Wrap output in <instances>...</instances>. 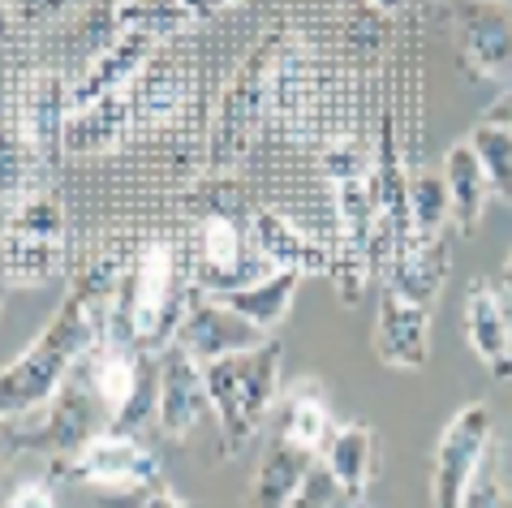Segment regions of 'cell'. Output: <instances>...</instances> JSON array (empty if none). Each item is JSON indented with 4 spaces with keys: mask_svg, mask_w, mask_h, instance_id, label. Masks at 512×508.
I'll list each match as a JSON object with an SVG mask.
<instances>
[{
    "mask_svg": "<svg viewBox=\"0 0 512 508\" xmlns=\"http://www.w3.org/2000/svg\"><path fill=\"white\" fill-rule=\"evenodd\" d=\"M69 0H9V9H13V22H52L56 13H65Z\"/></svg>",
    "mask_w": 512,
    "mask_h": 508,
    "instance_id": "obj_34",
    "label": "cell"
},
{
    "mask_svg": "<svg viewBox=\"0 0 512 508\" xmlns=\"http://www.w3.org/2000/svg\"><path fill=\"white\" fill-rule=\"evenodd\" d=\"M211 5H216V9H224V5H237V0H211Z\"/></svg>",
    "mask_w": 512,
    "mask_h": 508,
    "instance_id": "obj_40",
    "label": "cell"
},
{
    "mask_svg": "<svg viewBox=\"0 0 512 508\" xmlns=\"http://www.w3.org/2000/svg\"><path fill=\"white\" fill-rule=\"evenodd\" d=\"M375 362L388 371H422L431 358V306L409 302L396 289H379V310L371 328Z\"/></svg>",
    "mask_w": 512,
    "mask_h": 508,
    "instance_id": "obj_11",
    "label": "cell"
},
{
    "mask_svg": "<svg viewBox=\"0 0 512 508\" xmlns=\"http://www.w3.org/2000/svg\"><path fill=\"white\" fill-rule=\"evenodd\" d=\"M250 242L272 267H293V272H302V276L332 272L327 246H319L315 237H306L297 224L276 216V211H259V216L250 220Z\"/></svg>",
    "mask_w": 512,
    "mask_h": 508,
    "instance_id": "obj_17",
    "label": "cell"
},
{
    "mask_svg": "<svg viewBox=\"0 0 512 508\" xmlns=\"http://www.w3.org/2000/svg\"><path fill=\"white\" fill-rule=\"evenodd\" d=\"M280 39H263L259 48L246 56V65L237 69V78L229 82L211 125V168H233L241 155L250 151L254 134L267 117L276 91V69H280Z\"/></svg>",
    "mask_w": 512,
    "mask_h": 508,
    "instance_id": "obj_4",
    "label": "cell"
},
{
    "mask_svg": "<svg viewBox=\"0 0 512 508\" xmlns=\"http://www.w3.org/2000/svg\"><path fill=\"white\" fill-rule=\"evenodd\" d=\"M461 508H512L508 491H504V478H500V453L495 444L482 453L474 478H469L465 496H461Z\"/></svg>",
    "mask_w": 512,
    "mask_h": 508,
    "instance_id": "obj_29",
    "label": "cell"
},
{
    "mask_svg": "<svg viewBox=\"0 0 512 508\" xmlns=\"http://www.w3.org/2000/svg\"><path fill=\"white\" fill-rule=\"evenodd\" d=\"M130 121H134V108H130V100H125V91L104 95L99 104L78 108V112H69V117H65V147L69 151L112 147Z\"/></svg>",
    "mask_w": 512,
    "mask_h": 508,
    "instance_id": "obj_23",
    "label": "cell"
},
{
    "mask_svg": "<svg viewBox=\"0 0 512 508\" xmlns=\"http://www.w3.org/2000/svg\"><path fill=\"white\" fill-rule=\"evenodd\" d=\"M263 341H267V332H259L250 319H241L237 310H229L207 289H190L186 310H181L177 332H173V345L194 354L203 366L224 354H237V349L263 345Z\"/></svg>",
    "mask_w": 512,
    "mask_h": 508,
    "instance_id": "obj_9",
    "label": "cell"
},
{
    "mask_svg": "<svg viewBox=\"0 0 512 508\" xmlns=\"http://www.w3.org/2000/svg\"><path fill=\"white\" fill-rule=\"evenodd\" d=\"M155 48H160V39L138 35V31H121V35L112 39V44L87 65V74H82L74 87H69V112L91 108V104L104 100V95H117V91H125V87H134L138 74L151 65Z\"/></svg>",
    "mask_w": 512,
    "mask_h": 508,
    "instance_id": "obj_15",
    "label": "cell"
},
{
    "mask_svg": "<svg viewBox=\"0 0 512 508\" xmlns=\"http://www.w3.org/2000/svg\"><path fill=\"white\" fill-rule=\"evenodd\" d=\"M315 461L319 457L306 453V448L272 440V448H267L263 461H259V470H254L246 508H289V500L297 496V487H302V478L315 470Z\"/></svg>",
    "mask_w": 512,
    "mask_h": 508,
    "instance_id": "obj_22",
    "label": "cell"
},
{
    "mask_svg": "<svg viewBox=\"0 0 512 508\" xmlns=\"http://www.w3.org/2000/svg\"><path fill=\"white\" fill-rule=\"evenodd\" d=\"M108 431V409L95 397V384L87 375V362H78L61 392L39 409V422H31V453L44 457H74L82 444Z\"/></svg>",
    "mask_w": 512,
    "mask_h": 508,
    "instance_id": "obj_6",
    "label": "cell"
},
{
    "mask_svg": "<svg viewBox=\"0 0 512 508\" xmlns=\"http://www.w3.org/2000/svg\"><path fill=\"white\" fill-rule=\"evenodd\" d=\"M272 414H276V440L306 448V453H315V457H323L327 440H332L340 427L332 414V397H327L323 379H315V375H302V379H293L289 388H280Z\"/></svg>",
    "mask_w": 512,
    "mask_h": 508,
    "instance_id": "obj_14",
    "label": "cell"
},
{
    "mask_svg": "<svg viewBox=\"0 0 512 508\" xmlns=\"http://www.w3.org/2000/svg\"><path fill=\"white\" fill-rule=\"evenodd\" d=\"M117 280L121 276L112 263H95L69 289V298L44 323V332L9 366H0V418H31L61 392L69 371L108 336Z\"/></svg>",
    "mask_w": 512,
    "mask_h": 508,
    "instance_id": "obj_1",
    "label": "cell"
},
{
    "mask_svg": "<svg viewBox=\"0 0 512 508\" xmlns=\"http://www.w3.org/2000/svg\"><path fill=\"white\" fill-rule=\"evenodd\" d=\"M9 26H13V9H9V0H0V39L9 35Z\"/></svg>",
    "mask_w": 512,
    "mask_h": 508,
    "instance_id": "obj_36",
    "label": "cell"
},
{
    "mask_svg": "<svg viewBox=\"0 0 512 508\" xmlns=\"http://www.w3.org/2000/svg\"><path fill=\"white\" fill-rule=\"evenodd\" d=\"M5 298H9V280L0 276V310H5Z\"/></svg>",
    "mask_w": 512,
    "mask_h": 508,
    "instance_id": "obj_39",
    "label": "cell"
},
{
    "mask_svg": "<svg viewBox=\"0 0 512 508\" xmlns=\"http://www.w3.org/2000/svg\"><path fill=\"white\" fill-rule=\"evenodd\" d=\"M482 121H491V125H500V130H508L512 134V87L500 95V100H495L487 112H482Z\"/></svg>",
    "mask_w": 512,
    "mask_h": 508,
    "instance_id": "obj_35",
    "label": "cell"
},
{
    "mask_svg": "<svg viewBox=\"0 0 512 508\" xmlns=\"http://www.w3.org/2000/svg\"><path fill=\"white\" fill-rule=\"evenodd\" d=\"M186 298L190 293L177 289L173 246H164V242L142 246L138 259L121 272L117 293H112L108 336L121 345L160 354V349L173 345V332H177L181 310H186Z\"/></svg>",
    "mask_w": 512,
    "mask_h": 508,
    "instance_id": "obj_3",
    "label": "cell"
},
{
    "mask_svg": "<svg viewBox=\"0 0 512 508\" xmlns=\"http://www.w3.org/2000/svg\"><path fill=\"white\" fill-rule=\"evenodd\" d=\"M469 147L478 151L482 168H487L491 194H500V199L512 203V134L491 121H478L474 130H469Z\"/></svg>",
    "mask_w": 512,
    "mask_h": 508,
    "instance_id": "obj_27",
    "label": "cell"
},
{
    "mask_svg": "<svg viewBox=\"0 0 512 508\" xmlns=\"http://www.w3.org/2000/svg\"><path fill=\"white\" fill-rule=\"evenodd\" d=\"M65 233H31V229H13L5 220L0 233V276L9 285H48L61 267L65 254Z\"/></svg>",
    "mask_w": 512,
    "mask_h": 508,
    "instance_id": "obj_20",
    "label": "cell"
},
{
    "mask_svg": "<svg viewBox=\"0 0 512 508\" xmlns=\"http://www.w3.org/2000/svg\"><path fill=\"white\" fill-rule=\"evenodd\" d=\"M35 147L26 143V134H0V194H26L31 190V168H35Z\"/></svg>",
    "mask_w": 512,
    "mask_h": 508,
    "instance_id": "obj_28",
    "label": "cell"
},
{
    "mask_svg": "<svg viewBox=\"0 0 512 508\" xmlns=\"http://www.w3.org/2000/svg\"><path fill=\"white\" fill-rule=\"evenodd\" d=\"M495 444V422L482 401L461 405L431 453V504L435 508H461V496L474 478L482 453Z\"/></svg>",
    "mask_w": 512,
    "mask_h": 508,
    "instance_id": "obj_7",
    "label": "cell"
},
{
    "mask_svg": "<svg viewBox=\"0 0 512 508\" xmlns=\"http://www.w3.org/2000/svg\"><path fill=\"white\" fill-rule=\"evenodd\" d=\"M465 341L495 379H512V298L495 280L465 289Z\"/></svg>",
    "mask_w": 512,
    "mask_h": 508,
    "instance_id": "obj_13",
    "label": "cell"
},
{
    "mask_svg": "<svg viewBox=\"0 0 512 508\" xmlns=\"http://www.w3.org/2000/svg\"><path fill=\"white\" fill-rule=\"evenodd\" d=\"M336 504H345V496H340V483L327 474L323 461H315V470L302 478V487H297V496L289 500V508H336Z\"/></svg>",
    "mask_w": 512,
    "mask_h": 508,
    "instance_id": "obj_32",
    "label": "cell"
},
{
    "mask_svg": "<svg viewBox=\"0 0 512 508\" xmlns=\"http://www.w3.org/2000/svg\"><path fill=\"white\" fill-rule=\"evenodd\" d=\"M297 289H302V272H293V267H276L272 276L254 280V285H241V289H229V293H216V298L229 310H237L241 319H250L259 332H272V328H280V323L289 319Z\"/></svg>",
    "mask_w": 512,
    "mask_h": 508,
    "instance_id": "obj_21",
    "label": "cell"
},
{
    "mask_svg": "<svg viewBox=\"0 0 512 508\" xmlns=\"http://www.w3.org/2000/svg\"><path fill=\"white\" fill-rule=\"evenodd\" d=\"M280 366H284V345L272 341V336L263 345L237 349V354H224L203 366L211 418L220 427L224 457L241 453L263 431V422L272 418V405L280 397Z\"/></svg>",
    "mask_w": 512,
    "mask_h": 508,
    "instance_id": "obj_2",
    "label": "cell"
},
{
    "mask_svg": "<svg viewBox=\"0 0 512 508\" xmlns=\"http://www.w3.org/2000/svg\"><path fill=\"white\" fill-rule=\"evenodd\" d=\"M319 461L340 483L345 504H358V500L371 496V483L379 474V435L366 427V422H340Z\"/></svg>",
    "mask_w": 512,
    "mask_h": 508,
    "instance_id": "obj_16",
    "label": "cell"
},
{
    "mask_svg": "<svg viewBox=\"0 0 512 508\" xmlns=\"http://www.w3.org/2000/svg\"><path fill=\"white\" fill-rule=\"evenodd\" d=\"M211 414L203 362L181 345L160 349V392H155V422L168 440H190L198 422Z\"/></svg>",
    "mask_w": 512,
    "mask_h": 508,
    "instance_id": "obj_12",
    "label": "cell"
},
{
    "mask_svg": "<svg viewBox=\"0 0 512 508\" xmlns=\"http://www.w3.org/2000/svg\"><path fill=\"white\" fill-rule=\"evenodd\" d=\"M198 13L190 0H117V26L121 31H138L151 39H168L177 31L194 26Z\"/></svg>",
    "mask_w": 512,
    "mask_h": 508,
    "instance_id": "obj_25",
    "label": "cell"
},
{
    "mask_svg": "<svg viewBox=\"0 0 512 508\" xmlns=\"http://www.w3.org/2000/svg\"><path fill=\"white\" fill-rule=\"evenodd\" d=\"M448 22L469 74L512 78V0H448Z\"/></svg>",
    "mask_w": 512,
    "mask_h": 508,
    "instance_id": "obj_8",
    "label": "cell"
},
{
    "mask_svg": "<svg viewBox=\"0 0 512 508\" xmlns=\"http://www.w3.org/2000/svg\"><path fill=\"white\" fill-rule=\"evenodd\" d=\"M500 285H504V293H508V298H512V254H508V259H504V272H500Z\"/></svg>",
    "mask_w": 512,
    "mask_h": 508,
    "instance_id": "obj_37",
    "label": "cell"
},
{
    "mask_svg": "<svg viewBox=\"0 0 512 508\" xmlns=\"http://www.w3.org/2000/svg\"><path fill=\"white\" fill-rule=\"evenodd\" d=\"M99 508H198V504L181 500L160 478V483H142V487H125V491H99Z\"/></svg>",
    "mask_w": 512,
    "mask_h": 508,
    "instance_id": "obj_30",
    "label": "cell"
},
{
    "mask_svg": "<svg viewBox=\"0 0 512 508\" xmlns=\"http://www.w3.org/2000/svg\"><path fill=\"white\" fill-rule=\"evenodd\" d=\"M276 267L263 259L254 242L237 229L229 216H207L203 233H198V276L194 289L207 293H229L241 285H254V280L272 276Z\"/></svg>",
    "mask_w": 512,
    "mask_h": 508,
    "instance_id": "obj_10",
    "label": "cell"
},
{
    "mask_svg": "<svg viewBox=\"0 0 512 508\" xmlns=\"http://www.w3.org/2000/svg\"><path fill=\"white\" fill-rule=\"evenodd\" d=\"M65 117H69V91L56 78H39V87L26 95V143L39 155L65 147Z\"/></svg>",
    "mask_w": 512,
    "mask_h": 508,
    "instance_id": "obj_24",
    "label": "cell"
},
{
    "mask_svg": "<svg viewBox=\"0 0 512 508\" xmlns=\"http://www.w3.org/2000/svg\"><path fill=\"white\" fill-rule=\"evenodd\" d=\"M444 5H448V0H444Z\"/></svg>",
    "mask_w": 512,
    "mask_h": 508,
    "instance_id": "obj_42",
    "label": "cell"
},
{
    "mask_svg": "<svg viewBox=\"0 0 512 508\" xmlns=\"http://www.w3.org/2000/svg\"><path fill=\"white\" fill-rule=\"evenodd\" d=\"M349 508H371V504H366V500H358V504H349Z\"/></svg>",
    "mask_w": 512,
    "mask_h": 508,
    "instance_id": "obj_41",
    "label": "cell"
},
{
    "mask_svg": "<svg viewBox=\"0 0 512 508\" xmlns=\"http://www.w3.org/2000/svg\"><path fill=\"white\" fill-rule=\"evenodd\" d=\"M444 280H448V242L435 237V242H409L405 250H396L388 259L383 285L409 302L435 306V298L444 293Z\"/></svg>",
    "mask_w": 512,
    "mask_h": 508,
    "instance_id": "obj_19",
    "label": "cell"
},
{
    "mask_svg": "<svg viewBox=\"0 0 512 508\" xmlns=\"http://www.w3.org/2000/svg\"><path fill=\"white\" fill-rule=\"evenodd\" d=\"M323 173L327 181H349V177H371L375 173V155L362 143H340L323 155Z\"/></svg>",
    "mask_w": 512,
    "mask_h": 508,
    "instance_id": "obj_31",
    "label": "cell"
},
{
    "mask_svg": "<svg viewBox=\"0 0 512 508\" xmlns=\"http://www.w3.org/2000/svg\"><path fill=\"white\" fill-rule=\"evenodd\" d=\"M0 508H56L52 478H31V483H18Z\"/></svg>",
    "mask_w": 512,
    "mask_h": 508,
    "instance_id": "obj_33",
    "label": "cell"
},
{
    "mask_svg": "<svg viewBox=\"0 0 512 508\" xmlns=\"http://www.w3.org/2000/svg\"><path fill=\"white\" fill-rule=\"evenodd\" d=\"M444 186H448V203H452V229L461 237H474L482 224V211H487V199H491V177H487V168H482L478 151L469 147V138L448 147Z\"/></svg>",
    "mask_w": 512,
    "mask_h": 508,
    "instance_id": "obj_18",
    "label": "cell"
},
{
    "mask_svg": "<svg viewBox=\"0 0 512 508\" xmlns=\"http://www.w3.org/2000/svg\"><path fill=\"white\" fill-rule=\"evenodd\" d=\"M409 220H414V242H435L452 224V203L444 173H418L409 181Z\"/></svg>",
    "mask_w": 512,
    "mask_h": 508,
    "instance_id": "obj_26",
    "label": "cell"
},
{
    "mask_svg": "<svg viewBox=\"0 0 512 508\" xmlns=\"http://www.w3.org/2000/svg\"><path fill=\"white\" fill-rule=\"evenodd\" d=\"M371 5L383 9V13H396V9H401V0H371Z\"/></svg>",
    "mask_w": 512,
    "mask_h": 508,
    "instance_id": "obj_38",
    "label": "cell"
},
{
    "mask_svg": "<svg viewBox=\"0 0 512 508\" xmlns=\"http://www.w3.org/2000/svg\"><path fill=\"white\" fill-rule=\"evenodd\" d=\"M56 474H61L65 483L125 491V487H142V483H160L164 457L155 453L147 440H138L134 431H99L74 457H65L56 465Z\"/></svg>",
    "mask_w": 512,
    "mask_h": 508,
    "instance_id": "obj_5",
    "label": "cell"
}]
</instances>
